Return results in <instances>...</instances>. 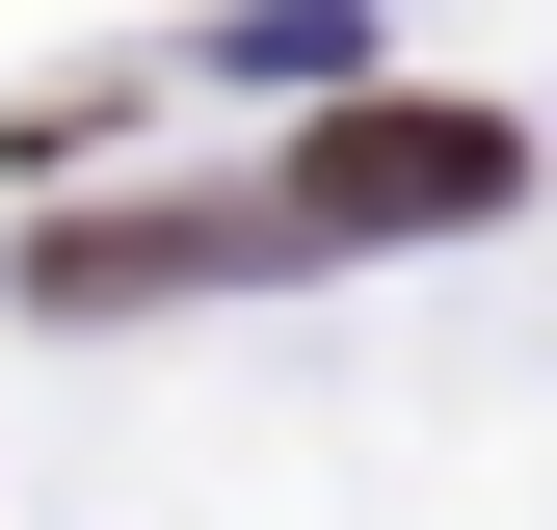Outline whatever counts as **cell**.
I'll use <instances>...</instances> for the list:
<instances>
[{
    "label": "cell",
    "mask_w": 557,
    "mask_h": 530,
    "mask_svg": "<svg viewBox=\"0 0 557 530\" xmlns=\"http://www.w3.org/2000/svg\"><path fill=\"white\" fill-rule=\"evenodd\" d=\"M293 239V186H160V213H27V318H160V292H265Z\"/></svg>",
    "instance_id": "cell-1"
},
{
    "label": "cell",
    "mask_w": 557,
    "mask_h": 530,
    "mask_svg": "<svg viewBox=\"0 0 557 530\" xmlns=\"http://www.w3.org/2000/svg\"><path fill=\"white\" fill-rule=\"evenodd\" d=\"M505 106H319L293 132V239H478L505 213Z\"/></svg>",
    "instance_id": "cell-2"
}]
</instances>
